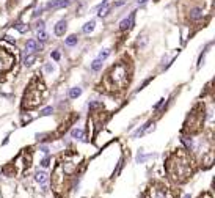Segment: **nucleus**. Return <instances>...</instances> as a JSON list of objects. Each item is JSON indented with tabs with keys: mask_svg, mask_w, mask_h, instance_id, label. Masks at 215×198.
Wrapping results in <instances>:
<instances>
[{
	"mask_svg": "<svg viewBox=\"0 0 215 198\" xmlns=\"http://www.w3.org/2000/svg\"><path fill=\"white\" fill-rule=\"evenodd\" d=\"M166 173L170 174V178L177 182H184L191 176L193 173V162L191 157L189 156L185 149H177L166 159L165 165Z\"/></svg>",
	"mask_w": 215,
	"mask_h": 198,
	"instance_id": "f257e3e1",
	"label": "nucleus"
},
{
	"mask_svg": "<svg viewBox=\"0 0 215 198\" xmlns=\"http://www.w3.org/2000/svg\"><path fill=\"white\" fill-rule=\"evenodd\" d=\"M127 83H129V69H127L126 63H118L116 66H113L112 71L104 79V86L109 91L123 90L126 88Z\"/></svg>",
	"mask_w": 215,
	"mask_h": 198,
	"instance_id": "f03ea898",
	"label": "nucleus"
},
{
	"mask_svg": "<svg viewBox=\"0 0 215 198\" xmlns=\"http://www.w3.org/2000/svg\"><path fill=\"white\" fill-rule=\"evenodd\" d=\"M41 91H44V83L39 82L38 79H33L30 86H28V90H27V93H25V96H24L22 105L27 107V109H33V107L39 105L42 101Z\"/></svg>",
	"mask_w": 215,
	"mask_h": 198,
	"instance_id": "7ed1b4c3",
	"label": "nucleus"
},
{
	"mask_svg": "<svg viewBox=\"0 0 215 198\" xmlns=\"http://www.w3.org/2000/svg\"><path fill=\"white\" fill-rule=\"evenodd\" d=\"M144 198H174V193L163 184H154L149 187Z\"/></svg>",
	"mask_w": 215,
	"mask_h": 198,
	"instance_id": "20e7f679",
	"label": "nucleus"
},
{
	"mask_svg": "<svg viewBox=\"0 0 215 198\" xmlns=\"http://www.w3.org/2000/svg\"><path fill=\"white\" fill-rule=\"evenodd\" d=\"M203 118H204V113H203L201 105H199V112H196V109H195L193 112L190 113L189 121L185 123V130H189V132H198L201 123H203Z\"/></svg>",
	"mask_w": 215,
	"mask_h": 198,
	"instance_id": "39448f33",
	"label": "nucleus"
},
{
	"mask_svg": "<svg viewBox=\"0 0 215 198\" xmlns=\"http://www.w3.org/2000/svg\"><path fill=\"white\" fill-rule=\"evenodd\" d=\"M14 65V57L5 49H0V74L2 72H6L13 68Z\"/></svg>",
	"mask_w": 215,
	"mask_h": 198,
	"instance_id": "423d86ee",
	"label": "nucleus"
},
{
	"mask_svg": "<svg viewBox=\"0 0 215 198\" xmlns=\"http://www.w3.org/2000/svg\"><path fill=\"white\" fill-rule=\"evenodd\" d=\"M65 170H63L61 165H58L55 168V172H53V187H55V192L60 193L63 190V187H65Z\"/></svg>",
	"mask_w": 215,
	"mask_h": 198,
	"instance_id": "0eeeda50",
	"label": "nucleus"
},
{
	"mask_svg": "<svg viewBox=\"0 0 215 198\" xmlns=\"http://www.w3.org/2000/svg\"><path fill=\"white\" fill-rule=\"evenodd\" d=\"M68 5H69V0H50L47 3V8L58 9V8H63V6H68Z\"/></svg>",
	"mask_w": 215,
	"mask_h": 198,
	"instance_id": "6e6552de",
	"label": "nucleus"
},
{
	"mask_svg": "<svg viewBox=\"0 0 215 198\" xmlns=\"http://www.w3.org/2000/svg\"><path fill=\"white\" fill-rule=\"evenodd\" d=\"M133 18H135V11L133 13H130V16L127 19H124V21H121V24H119V30H127V28H130L133 24Z\"/></svg>",
	"mask_w": 215,
	"mask_h": 198,
	"instance_id": "1a4fd4ad",
	"label": "nucleus"
},
{
	"mask_svg": "<svg viewBox=\"0 0 215 198\" xmlns=\"http://www.w3.org/2000/svg\"><path fill=\"white\" fill-rule=\"evenodd\" d=\"M66 32V21H58L55 25V35L57 36H63Z\"/></svg>",
	"mask_w": 215,
	"mask_h": 198,
	"instance_id": "9d476101",
	"label": "nucleus"
},
{
	"mask_svg": "<svg viewBox=\"0 0 215 198\" xmlns=\"http://www.w3.org/2000/svg\"><path fill=\"white\" fill-rule=\"evenodd\" d=\"M25 47H27L28 52H35V50H38V44H36L35 39H28V41H27V44H25Z\"/></svg>",
	"mask_w": 215,
	"mask_h": 198,
	"instance_id": "9b49d317",
	"label": "nucleus"
},
{
	"mask_svg": "<svg viewBox=\"0 0 215 198\" xmlns=\"http://www.w3.org/2000/svg\"><path fill=\"white\" fill-rule=\"evenodd\" d=\"M80 95H82V88H80V86H75V88H72L71 91H69V98H71V99L79 98Z\"/></svg>",
	"mask_w": 215,
	"mask_h": 198,
	"instance_id": "f8f14e48",
	"label": "nucleus"
},
{
	"mask_svg": "<svg viewBox=\"0 0 215 198\" xmlns=\"http://www.w3.org/2000/svg\"><path fill=\"white\" fill-rule=\"evenodd\" d=\"M149 124H151V123H146V124H144V126L138 127V129H137L135 132H133V139H137V137H138V135H142V134L144 132V130H146L148 127H149Z\"/></svg>",
	"mask_w": 215,
	"mask_h": 198,
	"instance_id": "ddd939ff",
	"label": "nucleus"
},
{
	"mask_svg": "<svg viewBox=\"0 0 215 198\" xmlns=\"http://www.w3.org/2000/svg\"><path fill=\"white\" fill-rule=\"evenodd\" d=\"M36 181H38V182H46V181H47V173L46 172H38L36 173Z\"/></svg>",
	"mask_w": 215,
	"mask_h": 198,
	"instance_id": "4468645a",
	"label": "nucleus"
},
{
	"mask_svg": "<svg viewBox=\"0 0 215 198\" xmlns=\"http://www.w3.org/2000/svg\"><path fill=\"white\" fill-rule=\"evenodd\" d=\"M94 25H96V22H94V21H90V22H86V24H85V27H83V32H85V33L93 32V30H94Z\"/></svg>",
	"mask_w": 215,
	"mask_h": 198,
	"instance_id": "2eb2a0df",
	"label": "nucleus"
},
{
	"mask_svg": "<svg viewBox=\"0 0 215 198\" xmlns=\"http://www.w3.org/2000/svg\"><path fill=\"white\" fill-rule=\"evenodd\" d=\"M36 60V55H33V53H30V55H27L25 58H24V65L25 66H30L33 61Z\"/></svg>",
	"mask_w": 215,
	"mask_h": 198,
	"instance_id": "dca6fc26",
	"label": "nucleus"
},
{
	"mask_svg": "<svg viewBox=\"0 0 215 198\" xmlns=\"http://www.w3.org/2000/svg\"><path fill=\"white\" fill-rule=\"evenodd\" d=\"M77 36L75 35H71V36H68V38H66V46H74V44H77Z\"/></svg>",
	"mask_w": 215,
	"mask_h": 198,
	"instance_id": "f3484780",
	"label": "nucleus"
},
{
	"mask_svg": "<svg viewBox=\"0 0 215 198\" xmlns=\"http://www.w3.org/2000/svg\"><path fill=\"white\" fill-rule=\"evenodd\" d=\"M201 16H203V11H201L199 8H195L193 11L190 13V18L191 19H198V18H201Z\"/></svg>",
	"mask_w": 215,
	"mask_h": 198,
	"instance_id": "a211bd4d",
	"label": "nucleus"
},
{
	"mask_svg": "<svg viewBox=\"0 0 215 198\" xmlns=\"http://www.w3.org/2000/svg\"><path fill=\"white\" fill-rule=\"evenodd\" d=\"M71 135L74 137V139H83V130L82 129H72Z\"/></svg>",
	"mask_w": 215,
	"mask_h": 198,
	"instance_id": "6ab92c4d",
	"label": "nucleus"
},
{
	"mask_svg": "<svg viewBox=\"0 0 215 198\" xmlns=\"http://www.w3.org/2000/svg\"><path fill=\"white\" fill-rule=\"evenodd\" d=\"M100 66H102V61H100L99 58H96L94 61L91 63V69H93V71H99V69H100Z\"/></svg>",
	"mask_w": 215,
	"mask_h": 198,
	"instance_id": "aec40b11",
	"label": "nucleus"
},
{
	"mask_svg": "<svg viewBox=\"0 0 215 198\" xmlns=\"http://www.w3.org/2000/svg\"><path fill=\"white\" fill-rule=\"evenodd\" d=\"M47 33L44 32V30H38V39L39 41H47Z\"/></svg>",
	"mask_w": 215,
	"mask_h": 198,
	"instance_id": "412c9836",
	"label": "nucleus"
},
{
	"mask_svg": "<svg viewBox=\"0 0 215 198\" xmlns=\"http://www.w3.org/2000/svg\"><path fill=\"white\" fill-rule=\"evenodd\" d=\"M109 55H110V49H105L104 52H100V53H99V57H97V58H99L100 61H104V60H105Z\"/></svg>",
	"mask_w": 215,
	"mask_h": 198,
	"instance_id": "4be33fe9",
	"label": "nucleus"
},
{
	"mask_svg": "<svg viewBox=\"0 0 215 198\" xmlns=\"http://www.w3.org/2000/svg\"><path fill=\"white\" fill-rule=\"evenodd\" d=\"M14 27H16V28H18V30H19V32H21V33H24V32H27V25H25V24H21V22H19V24H16Z\"/></svg>",
	"mask_w": 215,
	"mask_h": 198,
	"instance_id": "5701e85b",
	"label": "nucleus"
},
{
	"mask_svg": "<svg viewBox=\"0 0 215 198\" xmlns=\"http://www.w3.org/2000/svg\"><path fill=\"white\" fill-rule=\"evenodd\" d=\"M52 112H53V109H52V107H46V109L42 110L41 113H42V115H50V113H52Z\"/></svg>",
	"mask_w": 215,
	"mask_h": 198,
	"instance_id": "b1692460",
	"label": "nucleus"
},
{
	"mask_svg": "<svg viewBox=\"0 0 215 198\" xmlns=\"http://www.w3.org/2000/svg\"><path fill=\"white\" fill-rule=\"evenodd\" d=\"M49 162H50V159H49V157H46V159H42L41 165H42V167H49Z\"/></svg>",
	"mask_w": 215,
	"mask_h": 198,
	"instance_id": "393cba45",
	"label": "nucleus"
},
{
	"mask_svg": "<svg viewBox=\"0 0 215 198\" xmlns=\"http://www.w3.org/2000/svg\"><path fill=\"white\" fill-rule=\"evenodd\" d=\"M36 28H38V30H44V22L39 21L38 24H36Z\"/></svg>",
	"mask_w": 215,
	"mask_h": 198,
	"instance_id": "a878e982",
	"label": "nucleus"
},
{
	"mask_svg": "<svg viewBox=\"0 0 215 198\" xmlns=\"http://www.w3.org/2000/svg\"><path fill=\"white\" fill-rule=\"evenodd\" d=\"M52 58L53 60H60V52H53L52 53Z\"/></svg>",
	"mask_w": 215,
	"mask_h": 198,
	"instance_id": "bb28decb",
	"label": "nucleus"
},
{
	"mask_svg": "<svg viewBox=\"0 0 215 198\" xmlns=\"http://www.w3.org/2000/svg\"><path fill=\"white\" fill-rule=\"evenodd\" d=\"M163 102H165V99H160V101H159V102H157V104H156V105H154V109H159V107H160V105H162V104H163Z\"/></svg>",
	"mask_w": 215,
	"mask_h": 198,
	"instance_id": "cd10ccee",
	"label": "nucleus"
},
{
	"mask_svg": "<svg viewBox=\"0 0 215 198\" xmlns=\"http://www.w3.org/2000/svg\"><path fill=\"white\" fill-rule=\"evenodd\" d=\"M199 198H212V195H210V193H204V195H201Z\"/></svg>",
	"mask_w": 215,
	"mask_h": 198,
	"instance_id": "c85d7f7f",
	"label": "nucleus"
},
{
	"mask_svg": "<svg viewBox=\"0 0 215 198\" xmlns=\"http://www.w3.org/2000/svg\"><path fill=\"white\" fill-rule=\"evenodd\" d=\"M52 69H53V68H52V66H50V65H47V66H46V71H47V72H50V71H52Z\"/></svg>",
	"mask_w": 215,
	"mask_h": 198,
	"instance_id": "c756f323",
	"label": "nucleus"
},
{
	"mask_svg": "<svg viewBox=\"0 0 215 198\" xmlns=\"http://www.w3.org/2000/svg\"><path fill=\"white\" fill-rule=\"evenodd\" d=\"M144 2H146V0H138V3H144Z\"/></svg>",
	"mask_w": 215,
	"mask_h": 198,
	"instance_id": "7c9ffc66",
	"label": "nucleus"
},
{
	"mask_svg": "<svg viewBox=\"0 0 215 198\" xmlns=\"http://www.w3.org/2000/svg\"><path fill=\"white\" fill-rule=\"evenodd\" d=\"M184 198H190V195H185V197H184Z\"/></svg>",
	"mask_w": 215,
	"mask_h": 198,
	"instance_id": "2f4dec72",
	"label": "nucleus"
}]
</instances>
